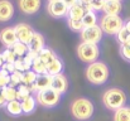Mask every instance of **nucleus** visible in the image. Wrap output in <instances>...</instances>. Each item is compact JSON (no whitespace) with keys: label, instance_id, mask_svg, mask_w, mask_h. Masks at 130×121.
I'll return each mask as SVG.
<instances>
[{"label":"nucleus","instance_id":"nucleus-1","mask_svg":"<svg viewBox=\"0 0 130 121\" xmlns=\"http://www.w3.org/2000/svg\"><path fill=\"white\" fill-rule=\"evenodd\" d=\"M85 77L93 86H102L109 81L110 68L105 62L96 61L91 64H87L85 70Z\"/></svg>","mask_w":130,"mask_h":121},{"label":"nucleus","instance_id":"nucleus-2","mask_svg":"<svg viewBox=\"0 0 130 121\" xmlns=\"http://www.w3.org/2000/svg\"><path fill=\"white\" fill-rule=\"evenodd\" d=\"M128 103V95L120 87H110L102 93V105L110 110L116 111Z\"/></svg>","mask_w":130,"mask_h":121},{"label":"nucleus","instance_id":"nucleus-3","mask_svg":"<svg viewBox=\"0 0 130 121\" xmlns=\"http://www.w3.org/2000/svg\"><path fill=\"white\" fill-rule=\"evenodd\" d=\"M70 112L72 117L77 121H88L92 119L95 112V106L92 101L87 97H77L71 102Z\"/></svg>","mask_w":130,"mask_h":121},{"label":"nucleus","instance_id":"nucleus-4","mask_svg":"<svg viewBox=\"0 0 130 121\" xmlns=\"http://www.w3.org/2000/svg\"><path fill=\"white\" fill-rule=\"evenodd\" d=\"M36 100L39 106L43 109H54L61 103L62 95L57 92L54 88H47L43 91H39L36 93Z\"/></svg>","mask_w":130,"mask_h":121},{"label":"nucleus","instance_id":"nucleus-5","mask_svg":"<svg viewBox=\"0 0 130 121\" xmlns=\"http://www.w3.org/2000/svg\"><path fill=\"white\" fill-rule=\"evenodd\" d=\"M76 54H77V57H78V59H80L81 62L87 63V64H91V63L99 61L100 48H99L97 44L81 42V43L77 45Z\"/></svg>","mask_w":130,"mask_h":121},{"label":"nucleus","instance_id":"nucleus-6","mask_svg":"<svg viewBox=\"0 0 130 121\" xmlns=\"http://www.w3.org/2000/svg\"><path fill=\"white\" fill-rule=\"evenodd\" d=\"M100 28L107 36H116L124 27V20L120 15H107L105 14L100 19Z\"/></svg>","mask_w":130,"mask_h":121},{"label":"nucleus","instance_id":"nucleus-7","mask_svg":"<svg viewBox=\"0 0 130 121\" xmlns=\"http://www.w3.org/2000/svg\"><path fill=\"white\" fill-rule=\"evenodd\" d=\"M102 30L100 28V25H93V27H88L84 28L82 32L80 33V38L84 43H92V44H97L100 40L102 39Z\"/></svg>","mask_w":130,"mask_h":121},{"label":"nucleus","instance_id":"nucleus-8","mask_svg":"<svg viewBox=\"0 0 130 121\" xmlns=\"http://www.w3.org/2000/svg\"><path fill=\"white\" fill-rule=\"evenodd\" d=\"M14 30H15V34H17V38H18V42H22L24 44H28L33 34L36 33L33 30V28L27 24V23H19L14 27Z\"/></svg>","mask_w":130,"mask_h":121},{"label":"nucleus","instance_id":"nucleus-9","mask_svg":"<svg viewBox=\"0 0 130 121\" xmlns=\"http://www.w3.org/2000/svg\"><path fill=\"white\" fill-rule=\"evenodd\" d=\"M68 6L62 1H49L47 4V11L53 18H63L68 15Z\"/></svg>","mask_w":130,"mask_h":121},{"label":"nucleus","instance_id":"nucleus-10","mask_svg":"<svg viewBox=\"0 0 130 121\" xmlns=\"http://www.w3.org/2000/svg\"><path fill=\"white\" fill-rule=\"evenodd\" d=\"M0 42L5 48H13V45L18 42L14 27H6L0 32Z\"/></svg>","mask_w":130,"mask_h":121},{"label":"nucleus","instance_id":"nucleus-11","mask_svg":"<svg viewBox=\"0 0 130 121\" xmlns=\"http://www.w3.org/2000/svg\"><path fill=\"white\" fill-rule=\"evenodd\" d=\"M19 9L27 14V15H33L39 11L42 6V0H19Z\"/></svg>","mask_w":130,"mask_h":121},{"label":"nucleus","instance_id":"nucleus-12","mask_svg":"<svg viewBox=\"0 0 130 121\" xmlns=\"http://www.w3.org/2000/svg\"><path fill=\"white\" fill-rule=\"evenodd\" d=\"M68 87H70L68 78L63 73L53 76V78H52V88H54L57 92H59L61 95H64L68 91Z\"/></svg>","mask_w":130,"mask_h":121},{"label":"nucleus","instance_id":"nucleus-13","mask_svg":"<svg viewBox=\"0 0 130 121\" xmlns=\"http://www.w3.org/2000/svg\"><path fill=\"white\" fill-rule=\"evenodd\" d=\"M52 76H49L48 73H44V75H39L37 77L36 82L33 83V86L30 87L33 92H39V91H43L47 88H51L52 87Z\"/></svg>","mask_w":130,"mask_h":121},{"label":"nucleus","instance_id":"nucleus-14","mask_svg":"<svg viewBox=\"0 0 130 121\" xmlns=\"http://www.w3.org/2000/svg\"><path fill=\"white\" fill-rule=\"evenodd\" d=\"M14 15V5L9 0H0V22H9Z\"/></svg>","mask_w":130,"mask_h":121},{"label":"nucleus","instance_id":"nucleus-15","mask_svg":"<svg viewBox=\"0 0 130 121\" xmlns=\"http://www.w3.org/2000/svg\"><path fill=\"white\" fill-rule=\"evenodd\" d=\"M28 48H29V52H33V53H37V54H38L42 49L45 48V40H44V37L41 34V33L36 32V33L33 34L30 42L28 43Z\"/></svg>","mask_w":130,"mask_h":121},{"label":"nucleus","instance_id":"nucleus-16","mask_svg":"<svg viewBox=\"0 0 130 121\" xmlns=\"http://www.w3.org/2000/svg\"><path fill=\"white\" fill-rule=\"evenodd\" d=\"M87 13L86 4L78 1L73 6L68 9V19H75V20H82L84 15Z\"/></svg>","mask_w":130,"mask_h":121},{"label":"nucleus","instance_id":"nucleus-17","mask_svg":"<svg viewBox=\"0 0 130 121\" xmlns=\"http://www.w3.org/2000/svg\"><path fill=\"white\" fill-rule=\"evenodd\" d=\"M123 10V4L121 1L118 0H105L104 5V11L107 15H119Z\"/></svg>","mask_w":130,"mask_h":121},{"label":"nucleus","instance_id":"nucleus-18","mask_svg":"<svg viewBox=\"0 0 130 121\" xmlns=\"http://www.w3.org/2000/svg\"><path fill=\"white\" fill-rule=\"evenodd\" d=\"M5 111L8 115L13 116V117H19L23 115V110H22V102L19 100H14V101H9L5 105Z\"/></svg>","mask_w":130,"mask_h":121},{"label":"nucleus","instance_id":"nucleus-19","mask_svg":"<svg viewBox=\"0 0 130 121\" xmlns=\"http://www.w3.org/2000/svg\"><path fill=\"white\" fill-rule=\"evenodd\" d=\"M22 110H23V115H30L36 111V107H37V100H36V96L30 95L28 96L27 98L22 100Z\"/></svg>","mask_w":130,"mask_h":121},{"label":"nucleus","instance_id":"nucleus-20","mask_svg":"<svg viewBox=\"0 0 130 121\" xmlns=\"http://www.w3.org/2000/svg\"><path fill=\"white\" fill-rule=\"evenodd\" d=\"M47 73L52 77L63 73V62L59 57H57L56 59H53L51 63L47 64Z\"/></svg>","mask_w":130,"mask_h":121},{"label":"nucleus","instance_id":"nucleus-21","mask_svg":"<svg viewBox=\"0 0 130 121\" xmlns=\"http://www.w3.org/2000/svg\"><path fill=\"white\" fill-rule=\"evenodd\" d=\"M112 121H130V106H124L114 111Z\"/></svg>","mask_w":130,"mask_h":121},{"label":"nucleus","instance_id":"nucleus-22","mask_svg":"<svg viewBox=\"0 0 130 121\" xmlns=\"http://www.w3.org/2000/svg\"><path fill=\"white\" fill-rule=\"evenodd\" d=\"M58 56L56 54V52L54 50H52L51 48H44V49H42L39 53H38V58L42 61V62H44L45 64H48V63H51L53 59H56Z\"/></svg>","mask_w":130,"mask_h":121},{"label":"nucleus","instance_id":"nucleus-23","mask_svg":"<svg viewBox=\"0 0 130 121\" xmlns=\"http://www.w3.org/2000/svg\"><path fill=\"white\" fill-rule=\"evenodd\" d=\"M82 24L85 28L88 27H93V25H97V15L93 10H88L86 14L84 15L82 18Z\"/></svg>","mask_w":130,"mask_h":121},{"label":"nucleus","instance_id":"nucleus-24","mask_svg":"<svg viewBox=\"0 0 130 121\" xmlns=\"http://www.w3.org/2000/svg\"><path fill=\"white\" fill-rule=\"evenodd\" d=\"M13 52L15 53V56L18 58H23L28 52H29V48H28V44H24L22 42H17L14 45H13Z\"/></svg>","mask_w":130,"mask_h":121},{"label":"nucleus","instance_id":"nucleus-25","mask_svg":"<svg viewBox=\"0 0 130 121\" xmlns=\"http://www.w3.org/2000/svg\"><path fill=\"white\" fill-rule=\"evenodd\" d=\"M37 77H38V75H37V73H34L32 70L25 71V72L22 75V83H23V84H25V86L32 87V86H33V83H34L36 80H37Z\"/></svg>","mask_w":130,"mask_h":121},{"label":"nucleus","instance_id":"nucleus-26","mask_svg":"<svg viewBox=\"0 0 130 121\" xmlns=\"http://www.w3.org/2000/svg\"><path fill=\"white\" fill-rule=\"evenodd\" d=\"M34 73H37L38 76L39 75H44V73H47V64L42 62L38 57L33 61V64H32V68H30Z\"/></svg>","mask_w":130,"mask_h":121},{"label":"nucleus","instance_id":"nucleus-27","mask_svg":"<svg viewBox=\"0 0 130 121\" xmlns=\"http://www.w3.org/2000/svg\"><path fill=\"white\" fill-rule=\"evenodd\" d=\"M3 95L6 100V102L9 101H14V100H18V90L15 87H11V86H8L5 88H3Z\"/></svg>","mask_w":130,"mask_h":121},{"label":"nucleus","instance_id":"nucleus-28","mask_svg":"<svg viewBox=\"0 0 130 121\" xmlns=\"http://www.w3.org/2000/svg\"><path fill=\"white\" fill-rule=\"evenodd\" d=\"M17 90H18V100L19 101H22V100H24V98H27L28 96H30V95H33V91H32V88L29 87V86H25V84H20V86H18L17 87Z\"/></svg>","mask_w":130,"mask_h":121},{"label":"nucleus","instance_id":"nucleus-29","mask_svg":"<svg viewBox=\"0 0 130 121\" xmlns=\"http://www.w3.org/2000/svg\"><path fill=\"white\" fill-rule=\"evenodd\" d=\"M104 5H105V0H92L91 3L86 4V8L87 11L88 10L100 11V10H104Z\"/></svg>","mask_w":130,"mask_h":121},{"label":"nucleus","instance_id":"nucleus-30","mask_svg":"<svg viewBox=\"0 0 130 121\" xmlns=\"http://www.w3.org/2000/svg\"><path fill=\"white\" fill-rule=\"evenodd\" d=\"M67 24H68V28L73 32H82V29L85 28L84 24H82V20H75V19H68L67 20Z\"/></svg>","mask_w":130,"mask_h":121},{"label":"nucleus","instance_id":"nucleus-31","mask_svg":"<svg viewBox=\"0 0 130 121\" xmlns=\"http://www.w3.org/2000/svg\"><path fill=\"white\" fill-rule=\"evenodd\" d=\"M3 53V57H4V61H5V63H14L17 59H18V57L15 56V53L13 52V49L11 48H6L4 52H1Z\"/></svg>","mask_w":130,"mask_h":121},{"label":"nucleus","instance_id":"nucleus-32","mask_svg":"<svg viewBox=\"0 0 130 121\" xmlns=\"http://www.w3.org/2000/svg\"><path fill=\"white\" fill-rule=\"evenodd\" d=\"M22 75L23 73H20V72H18V71H15L14 73H11L10 75V84L9 86H11V87H18V86H20L22 84Z\"/></svg>","mask_w":130,"mask_h":121},{"label":"nucleus","instance_id":"nucleus-33","mask_svg":"<svg viewBox=\"0 0 130 121\" xmlns=\"http://www.w3.org/2000/svg\"><path fill=\"white\" fill-rule=\"evenodd\" d=\"M10 84V75L6 73L5 71L0 70V87L5 88Z\"/></svg>","mask_w":130,"mask_h":121},{"label":"nucleus","instance_id":"nucleus-34","mask_svg":"<svg viewBox=\"0 0 130 121\" xmlns=\"http://www.w3.org/2000/svg\"><path fill=\"white\" fill-rule=\"evenodd\" d=\"M129 36H130V33L128 32V29H126L125 27H123V28L120 29V32L116 34V38H118L120 44H124V43L126 42V39L129 38Z\"/></svg>","mask_w":130,"mask_h":121},{"label":"nucleus","instance_id":"nucleus-35","mask_svg":"<svg viewBox=\"0 0 130 121\" xmlns=\"http://www.w3.org/2000/svg\"><path fill=\"white\" fill-rule=\"evenodd\" d=\"M14 67H15V71L20 72V73H24L25 71H29V68L27 67V64L24 63L23 58H18L15 62H14Z\"/></svg>","mask_w":130,"mask_h":121},{"label":"nucleus","instance_id":"nucleus-36","mask_svg":"<svg viewBox=\"0 0 130 121\" xmlns=\"http://www.w3.org/2000/svg\"><path fill=\"white\" fill-rule=\"evenodd\" d=\"M120 56H121L125 61L130 62V47L124 45V44H120Z\"/></svg>","mask_w":130,"mask_h":121},{"label":"nucleus","instance_id":"nucleus-37","mask_svg":"<svg viewBox=\"0 0 130 121\" xmlns=\"http://www.w3.org/2000/svg\"><path fill=\"white\" fill-rule=\"evenodd\" d=\"M0 70L5 71V72H6V73H9V75H11V73H14V72H15L14 63H4V66H3Z\"/></svg>","mask_w":130,"mask_h":121},{"label":"nucleus","instance_id":"nucleus-38","mask_svg":"<svg viewBox=\"0 0 130 121\" xmlns=\"http://www.w3.org/2000/svg\"><path fill=\"white\" fill-rule=\"evenodd\" d=\"M80 0H63V3L68 6V8H71V6H73L75 4H77Z\"/></svg>","mask_w":130,"mask_h":121},{"label":"nucleus","instance_id":"nucleus-39","mask_svg":"<svg viewBox=\"0 0 130 121\" xmlns=\"http://www.w3.org/2000/svg\"><path fill=\"white\" fill-rule=\"evenodd\" d=\"M5 105H6V100H5L3 92H0V109L1 107H5Z\"/></svg>","mask_w":130,"mask_h":121},{"label":"nucleus","instance_id":"nucleus-40","mask_svg":"<svg viewBox=\"0 0 130 121\" xmlns=\"http://www.w3.org/2000/svg\"><path fill=\"white\" fill-rule=\"evenodd\" d=\"M4 63H5V61H4V57H3V53H0V68L4 66Z\"/></svg>","mask_w":130,"mask_h":121},{"label":"nucleus","instance_id":"nucleus-41","mask_svg":"<svg viewBox=\"0 0 130 121\" xmlns=\"http://www.w3.org/2000/svg\"><path fill=\"white\" fill-rule=\"evenodd\" d=\"M124 27H125V28L128 29V32L130 33V19L128 20V22H126V23H124Z\"/></svg>","mask_w":130,"mask_h":121},{"label":"nucleus","instance_id":"nucleus-42","mask_svg":"<svg viewBox=\"0 0 130 121\" xmlns=\"http://www.w3.org/2000/svg\"><path fill=\"white\" fill-rule=\"evenodd\" d=\"M124 45H128V47H130V36H129V38L126 39V42L124 43Z\"/></svg>","mask_w":130,"mask_h":121},{"label":"nucleus","instance_id":"nucleus-43","mask_svg":"<svg viewBox=\"0 0 130 121\" xmlns=\"http://www.w3.org/2000/svg\"><path fill=\"white\" fill-rule=\"evenodd\" d=\"M81 3H84V4H88V3H91L92 0H80Z\"/></svg>","mask_w":130,"mask_h":121},{"label":"nucleus","instance_id":"nucleus-44","mask_svg":"<svg viewBox=\"0 0 130 121\" xmlns=\"http://www.w3.org/2000/svg\"><path fill=\"white\" fill-rule=\"evenodd\" d=\"M49 1H62V0H48V3Z\"/></svg>","mask_w":130,"mask_h":121},{"label":"nucleus","instance_id":"nucleus-45","mask_svg":"<svg viewBox=\"0 0 130 121\" xmlns=\"http://www.w3.org/2000/svg\"><path fill=\"white\" fill-rule=\"evenodd\" d=\"M1 91H3V88H1V87H0V92H1Z\"/></svg>","mask_w":130,"mask_h":121},{"label":"nucleus","instance_id":"nucleus-46","mask_svg":"<svg viewBox=\"0 0 130 121\" xmlns=\"http://www.w3.org/2000/svg\"><path fill=\"white\" fill-rule=\"evenodd\" d=\"M118 1H123V0H118Z\"/></svg>","mask_w":130,"mask_h":121}]
</instances>
